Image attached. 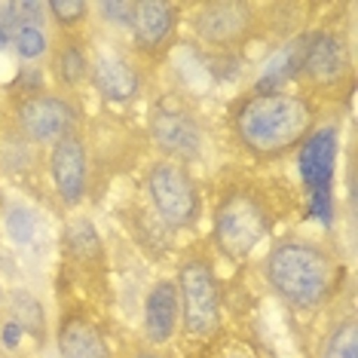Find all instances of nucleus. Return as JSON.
<instances>
[{"mask_svg": "<svg viewBox=\"0 0 358 358\" xmlns=\"http://www.w3.org/2000/svg\"><path fill=\"white\" fill-rule=\"evenodd\" d=\"M178 297H181V315L187 334L206 337L221 322V291L217 279L206 260H187L178 279Z\"/></svg>", "mask_w": 358, "mask_h": 358, "instance_id": "obj_5", "label": "nucleus"}, {"mask_svg": "<svg viewBox=\"0 0 358 358\" xmlns=\"http://www.w3.org/2000/svg\"><path fill=\"white\" fill-rule=\"evenodd\" d=\"M52 181L64 206H77L86 193V150L77 135H68L52 144Z\"/></svg>", "mask_w": 358, "mask_h": 358, "instance_id": "obj_10", "label": "nucleus"}, {"mask_svg": "<svg viewBox=\"0 0 358 358\" xmlns=\"http://www.w3.org/2000/svg\"><path fill=\"white\" fill-rule=\"evenodd\" d=\"M62 358H110L101 331L86 315H64L59 328Z\"/></svg>", "mask_w": 358, "mask_h": 358, "instance_id": "obj_15", "label": "nucleus"}, {"mask_svg": "<svg viewBox=\"0 0 358 358\" xmlns=\"http://www.w3.org/2000/svg\"><path fill=\"white\" fill-rule=\"evenodd\" d=\"M10 315H13V324H19L22 331H31L34 337L43 334V306H40L28 291H13Z\"/></svg>", "mask_w": 358, "mask_h": 358, "instance_id": "obj_17", "label": "nucleus"}, {"mask_svg": "<svg viewBox=\"0 0 358 358\" xmlns=\"http://www.w3.org/2000/svg\"><path fill=\"white\" fill-rule=\"evenodd\" d=\"M313 129V108L288 92H257L236 110V132L257 157H282Z\"/></svg>", "mask_w": 358, "mask_h": 358, "instance_id": "obj_1", "label": "nucleus"}, {"mask_svg": "<svg viewBox=\"0 0 358 358\" xmlns=\"http://www.w3.org/2000/svg\"><path fill=\"white\" fill-rule=\"evenodd\" d=\"M101 15L104 22L110 25H120V28H132V19H135V3H126V0H110V3H101Z\"/></svg>", "mask_w": 358, "mask_h": 358, "instance_id": "obj_24", "label": "nucleus"}, {"mask_svg": "<svg viewBox=\"0 0 358 358\" xmlns=\"http://www.w3.org/2000/svg\"><path fill=\"white\" fill-rule=\"evenodd\" d=\"M55 74L64 86H77L83 83L86 74H89V64L83 59V52L77 46H62V52L55 55Z\"/></svg>", "mask_w": 358, "mask_h": 358, "instance_id": "obj_19", "label": "nucleus"}, {"mask_svg": "<svg viewBox=\"0 0 358 358\" xmlns=\"http://www.w3.org/2000/svg\"><path fill=\"white\" fill-rule=\"evenodd\" d=\"M46 10L55 15L59 25H77V22L86 15L89 6L80 3V0H52V3H46Z\"/></svg>", "mask_w": 358, "mask_h": 358, "instance_id": "obj_23", "label": "nucleus"}, {"mask_svg": "<svg viewBox=\"0 0 358 358\" xmlns=\"http://www.w3.org/2000/svg\"><path fill=\"white\" fill-rule=\"evenodd\" d=\"M178 315H181V297H178V285L162 279L150 288L144 300V334L150 343H166L175 334Z\"/></svg>", "mask_w": 358, "mask_h": 358, "instance_id": "obj_11", "label": "nucleus"}, {"mask_svg": "<svg viewBox=\"0 0 358 358\" xmlns=\"http://www.w3.org/2000/svg\"><path fill=\"white\" fill-rule=\"evenodd\" d=\"M306 77L313 83H337L346 74V50L334 34H313L306 40V55H303V68Z\"/></svg>", "mask_w": 358, "mask_h": 358, "instance_id": "obj_14", "label": "nucleus"}, {"mask_svg": "<svg viewBox=\"0 0 358 358\" xmlns=\"http://www.w3.org/2000/svg\"><path fill=\"white\" fill-rule=\"evenodd\" d=\"M92 80L99 92L110 101H129L141 89V77H138L135 64L117 52H104L92 64Z\"/></svg>", "mask_w": 358, "mask_h": 358, "instance_id": "obj_13", "label": "nucleus"}, {"mask_svg": "<svg viewBox=\"0 0 358 358\" xmlns=\"http://www.w3.org/2000/svg\"><path fill=\"white\" fill-rule=\"evenodd\" d=\"M19 126L25 129V135L31 141L55 144V141H62V138L74 135L77 113L64 99L34 92L19 104Z\"/></svg>", "mask_w": 358, "mask_h": 358, "instance_id": "obj_7", "label": "nucleus"}, {"mask_svg": "<svg viewBox=\"0 0 358 358\" xmlns=\"http://www.w3.org/2000/svg\"><path fill=\"white\" fill-rule=\"evenodd\" d=\"M148 190L159 217L172 227H193L199 217V193L178 162L159 159L148 175Z\"/></svg>", "mask_w": 358, "mask_h": 358, "instance_id": "obj_6", "label": "nucleus"}, {"mask_svg": "<svg viewBox=\"0 0 358 358\" xmlns=\"http://www.w3.org/2000/svg\"><path fill=\"white\" fill-rule=\"evenodd\" d=\"M322 358H358V328H355V319H343L337 324V331H334L331 340L324 343Z\"/></svg>", "mask_w": 358, "mask_h": 358, "instance_id": "obj_18", "label": "nucleus"}, {"mask_svg": "<svg viewBox=\"0 0 358 358\" xmlns=\"http://www.w3.org/2000/svg\"><path fill=\"white\" fill-rule=\"evenodd\" d=\"M68 245L80 257H92L99 255V233L89 221H74L68 227Z\"/></svg>", "mask_w": 358, "mask_h": 358, "instance_id": "obj_21", "label": "nucleus"}, {"mask_svg": "<svg viewBox=\"0 0 358 358\" xmlns=\"http://www.w3.org/2000/svg\"><path fill=\"white\" fill-rule=\"evenodd\" d=\"M0 303H3V288H0Z\"/></svg>", "mask_w": 358, "mask_h": 358, "instance_id": "obj_26", "label": "nucleus"}, {"mask_svg": "<svg viewBox=\"0 0 358 358\" xmlns=\"http://www.w3.org/2000/svg\"><path fill=\"white\" fill-rule=\"evenodd\" d=\"M337 148H340V135L331 126L313 132L306 138L303 148H300V175H303V184L309 193V208H313V215L322 224H331V217H334L331 184H334Z\"/></svg>", "mask_w": 358, "mask_h": 358, "instance_id": "obj_4", "label": "nucleus"}, {"mask_svg": "<svg viewBox=\"0 0 358 358\" xmlns=\"http://www.w3.org/2000/svg\"><path fill=\"white\" fill-rule=\"evenodd\" d=\"M340 264L328 251L303 239L279 242L266 257V279L282 300L297 309H315L334 294Z\"/></svg>", "mask_w": 358, "mask_h": 358, "instance_id": "obj_2", "label": "nucleus"}, {"mask_svg": "<svg viewBox=\"0 0 358 358\" xmlns=\"http://www.w3.org/2000/svg\"><path fill=\"white\" fill-rule=\"evenodd\" d=\"M150 138L153 144L172 159H196L202 150V132L187 113L181 110H157L150 117Z\"/></svg>", "mask_w": 358, "mask_h": 358, "instance_id": "obj_9", "label": "nucleus"}, {"mask_svg": "<svg viewBox=\"0 0 358 358\" xmlns=\"http://www.w3.org/2000/svg\"><path fill=\"white\" fill-rule=\"evenodd\" d=\"M6 227H10V236L15 242H22V245H28L31 239H34V215H31L28 208H10V217H6Z\"/></svg>", "mask_w": 358, "mask_h": 358, "instance_id": "obj_22", "label": "nucleus"}, {"mask_svg": "<svg viewBox=\"0 0 358 358\" xmlns=\"http://www.w3.org/2000/svg\"><path fill=\"white\" fill-rule=\"evenodd\" d=\"M306 40L309 37H297L291 43H285L279 52L266 62L264 74H260L257 92H279V86H285L291 77L303 68V55H306Z\"/></svg>", "mask_w": 358, "mask_h": 358, "instance_id": "obj_16", "label": "nucleus"}, {"mask_svg": "<svg viewBox=\"0 0 358 358\" xmlns=\"http://www.w3.org/2000/svg\"><path fill=\"white\" fill-rule=\"evenodd\" d=\"M178 25V13L172 3H159V0H144L135 3V19H132V31L135 40L144 52H157L169 43L172 31Z\"/></svg>", "mask_w": 358, "mask_h": 358, "instance_id": "obj_12", "label": "nucleus"}, {"mask_svg": "<svg viewBox=\"0 0 358 358\" xmlns=\"http://www.w3.org/2000/svg\"><path fill=\"white\" fill-rule=\"evenodd\" d=\"M251 31V6L239 0L206 3L196 15V34L208 46H236Z\"/></svg>", "mask_w": 358, "mask_h": 358, "instance_id": "obj_8", "label": "nucleus"}, {"mask_svg": "<svg viewBox=\"0 0 358 358\" xmlns=\"http://www.w3.org/2000/svg\"><path fill=\"white\" fill-rule=\"evenodd\" d=\"M270 230L266 208L251 193H230L215 211V239L227 257L242 260Z\"/></svg>", "mask_w": 358, "mask_h": 358, "instance_id": "obj_3", "label": "nucleus"}, {"mask_svg": "<svg viewBox=\"0 0 358 358\" xmlns=\"http://www.w3.org/2000/svg\"><path fill=\"white\" fill-rule=\"evenodd\" d=\"M135 358H159V355H153V352H141V355H135Z\"/></svg>", "mask_w": 358, "mask_h": 358, "instance_id": "obj_25", "label": "nucleus"}, {"mask_svg": "<svg viewBox=\"0 0 358 358\" xmlns=\"http://www.w3.org/2000/svg\"><path fill=\"white\" fill-rule=\"evenodd\" d=\"M13 50L19 52V59L34 62L46 52V34L37 25H19V31L13 34Z\"/></svg>", "mask_w": 358, "mask_h": 358, "instance_id": "obj_20", "label": "nucleus"}]
</instances>
